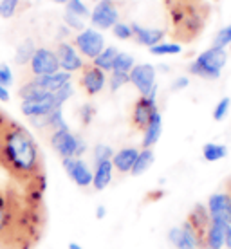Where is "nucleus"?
<instances>
[{
    "mask_svg": "<svg viewBox=\"0 0 231 249\" xmlns=\"http://www.w3.org/2000/svg\"><path fill=\"white\" fill-rule=\"evenodd\" d=\"M105 215H107V210H105V206H98V208H96V218H105Z\"/></svg>",
    "mask_w": 231,
    "mask_h": 249,
    "instance_id": "obj_44",
    "label": "nucleus"
},
{
    "mask_svg": "<svg viewBox=\"0 0 231 249\" xmlns=\"http://www.w3.org/2000/svg\"><path fill=\"white\" fill-rule=\"evenodd\" d=\"M67 11L69 13H74L76 17H80V18H90V11H89V7L81 2V0H67Z\"/></svg>",
    "mask_w": 231,
    "mask_h": 249,
    "instance_id": "obj_31",
    "label": "nucleus"
},
{
    "mask_svg": "<svg viewBox=\"0 0 231 249\" xmlns=\"http://www.w3.org/2000/svg\"><path fill=\"white\" fill-rule=\"evenodd\" d=\"M228 224H222V222H217V220H212L210 226H208L206 231V238H204V248L210 249H222L224 248V228Z\"/></svg>",
    "mask_w": 231,
    "mask_h": 249,
    "instance_id": "obj_23",
    "label": "nucleus"
},
{
    "mask_svg": "<svg viewBox=\"0 0 231 249\" xmlns=\"http://www.w3.org/2000/svg\"><path fill=\"white\" fill-rule=\"evenodd\" d=\"M53 2H56V4H67V0H53Z\"/></svg>",
    "mask_w": 231,
    "mask_h": 249,
    "instance_id": "obj_48",
    "label": "nucleus"
},
{
    "mask_svg": "<svg viewBox=\"0 0 231 249\" xmlns=\"http://www.w3.org/2000/svg\"><path fill=\"white\" fill-rule=\"evenodd\" d=\"M0 85L6 89L13 85V72L7 63H0Z\"/></svg>",
    "mask_w": 231,
    "mask_h": 249,
    "instance_id": "obj_40",
    "label": "nucleus"
},
{
    "mask_svg": "<svg viewBox=\"0 0 231 249\" xmlns=\"http://www.w3.org/2000/svg\"><path fill=\"white\" fill-rule=\"evenodd\" d=\"M130 83L138 89L141 96L157 98V85H156V67L150 63H139L134 65L128 72Z\"/></svg>",
    "mask_w": 231,
    "mask_h": 249,
    "instance_id": "obj_7",
    "label": "nucleus"
},
{
    "mask_svg": "<svg viewBox=\"0 0 231 249\" xmlns=\"http://www.w3.org/2000/svg\"><path fill=\"white\" fill-rule=\"evenodd\" d=\"M54 53H56L60 69L65 71V72H69V74H72V72H76V71H80V69L83 67V63H85L83 60H81L80 54H78V51H76L74 45L71 44V42H65V40L58 42Z\"/></svg>",
    "mask_w": 231,
    "mask_h": 249,
    "instance_id": "obj_16",
    "label": "nucleus"
},
{
    "mask_svg": "<svg viewBox=\"0 0 231 249\" xmlns=\"http://www.w3.org/2000/svg\"><path fill=\"white\" fill-rule=\"evenodd\" d=\"M60 71L56 53L49 47H36L33 54L31 62L27 63L24 78H40V76H49Z\"/></svg>",
    "mask_w": 231,
    "mask_h": 249,
    "instance_id": "obj_6",
    "label": "nucleus"
},
{
    "mask_svg": "<svg viewBox=\"0 0 231 249\" xmlns=\"http://www.w3.org/2000/svg\"><path fill=\"white\" fill-rule=\"evenodd\" d=\"M20 0H0V17L2 18H11L17 13Z\"/></svg>",
    "mask_w": 231,
    "mask_h": 249,
    "instance_id": "obj_36",
    "label": "nucleus"
},
{
    "mask_svg": "<svg viewBox=\"0 0 231 249\" xmlns=\"http://www.w3.org/2000/svg\"><path fill=\"white\" fill-rule=\"evenodd\" d=\"M130 83V78L125 72H110L108 76V87H110V92H118L119 89Z\"/></svg>",
    "mask_w": 231,
    "mask_h": 249,
    "instance_id": "obj_32",
    "label": "nucleus"
},
{
    "mask_svg": "<svg viewBox=\"0 0 231 249\" xmlns=\"http://www.w3.org/2000/svg\"><path fill=\"white\" fill-rule=\"evenodd\" d=\"M112 33H114V36L119 38V40H130V38H134L130 24H125V22H118V24L112 27Z\"/></svg>",
    "mask_w": 231,
    "mask_h": 249,
    "instance_id": "obj_38",
    "label": "nucleus"
},
{
    "mask_svg": "<svg viewBox=\"0 0 231 249\" xmlns=\"http://www.w3.org/2000/svg\"><path fill=\"white\" fill-rule=\"evenodd\" d=\"M226 192L231 195V179H228V182H226Z\"/></svg>",
    "mask_w": 231,
    "mask_h": 249,
    "instance_id": "obj_47",
    "label": "nucleus"
},
{
    "mask_svg": "<svg viewBox=\"0 0 231 249\" xmlns=\"http://www.w3.org/2000/svg\"><path fill=\"white\" fill-rule=\"evenodd\" d=\"M192 231L195 233V238L199 242V248H204V238H206L208 226L212 222V217L208 213V208L204 204H195L192 208V212L188 213L186 220H184Z\"/></svg>",
    "mask_w": 231,
    "mask_h": 249,
    "instance_id": "obj_12",
    "label": "nucleus"
},
{
    "mask_svg": "<svg viewBox=\"0 0 231 249\" xmlns=\"http://www.w3.org/2000/svg\"><path fill=\"white\" fill-rule=\"evenodd\" d=\"M230 44H231V24L222 27V29L215 35L212 47H220V49H224L226 45H230Z\"/></svg>",
    "mask_w": 231,
    "mask_h": 249,
    "instance_id": "obj_33",
    "label": "nucleus"
},
{
    "mask_svg": "<svg viewBox=\"0 0 231 249\" xmlns=\"http://www.w3.org/2000/svg\"><path fill=\"white\" fill-rule=\"evenodd\" d=\"M45 220L42 193L25 192L13 182L0 188V249H35Z\"/></svg>",
    "mask_w": 231,
    "mask_h": 249,
    "instance_id": "obj_2",
    "label": "nucleus"
},
{
    "mask_svg": "<svg viewBox=\"0 0 231 249\" xmlns=\"http://www.w3.org/2000/svg\"><path fill=\"white\" fill-rule=\"evenodd\" d=\"M168 9L170 31L175 44H192L204 31L212 7L204 0H162Z\"/></svg>",
    "mask_w": 231,
    "mask_h": 249,
    "instance_id": "obj_3",
    "label": "nucleus"
},
{
    "mask_svg": "<svg viewBox=\"0 0 231 249\" xmlns=\"http://www.w3.org/2000/svg\"><path fill=\"white\" fill-rule=\"evenodd\" d=\"M72 94H74V87H72V83L69 81V83H65L62 89H58L56 92H54V98H56L58 105L62 107L63 103H65V101H67L71 96H72Z\"/></svg>",
    "mask_w": 231,
    "mask_h": 249,
    "instance_id": "obj_39",
    "label": "nucleus"
},
{
    "mask_svg": "<svg viewBox=\"0 0 231 249\" xmlns=\"http://www.w3.org/2000/svg\"><path fill=\"white\" fill-rule=\"evenodd\" d=\"M112 156H114V150L112 146H108V144H96L92 150V159H94V164H98V162H103V161H112Z\"/></svg>",
    "mask_w": 231,
    "mask_h": 249,
    "instance_id": "obj_30",
    "label": "nucleus"
},
{
    "mask_svg": "<svg viewBox=\"0 0 231 249\" xmlns=\"http://www.w3.org/2000/svg\"><path fill=\"white\" fill-rule=\"evenodd\" d=\"M49 143L53 146V150L62 159H67V157H81L87 152V143L80 136L72 134L69 128L53 132L49 137Z\"/></svg>",
    "mask_w": 231,
    "mask_h": 249,
    "instance_id": "obj_5",
    "label": "nucleus"
},
{
    "mask_svg": "<svg viewBox=\"0 0 231 249\" xmlns=\"http://www.w3.org/2000/svg\"><path fill=\"white\" fill-rule=\"evenodd\" d=\"M230 51H231V44H230Z\"/></svg>",
    "mask_w": 231,
    "mask_h": 249,
    "instance_id": "obj_50",
    "label": "nucleus"
},
{
    "mask_svg": "<svg viewBox=\"0 0 231 249\" xmlns=\"http://www.w3.org/2000/svg\"><path fill=\"white\" fill-rule=\"evenodd\" d=\"M56 108H62V107L58 105L56 98H54V92H47L45 96L38 98V100L22 101V105H20L22 114L27 116L29 119L47 116V114H51L53 110H56Z\"/></svg>",
    "mask_w": 231,
    "mask_h": 249,
    "instance_id": "obj_15",
    "label": "nucleus"
},
{
    "mask_svg": "<svg viewBox=\"0 0 231 249\" xmlns=\"http://www.w3.org/2000/svg\"><path fill=\"white\" fill-rule=\"evenodd\" d=\"M230 108H231V100L230 98H222V100L215 105V108H213V119H215V121H222V119L228 116Z\"/></svg>",
    "mask_w": 231,
    "mask_h": 249,
    "instance_id": "obj_35",
    "label": "nucleus"
},
{
    "mask_svg": "<svg viewBox=\"0 0 231 249\" xmlns=\"http://www.w3.org/2000/svg\"><path fill=\"white\" fill-rule=\"evenodd\" d=\"M72 45L76 47V51H80V54H83L92 62L94 58L105 49V38L100 31H96L92 27H85L83 31H80L74 36Z\"/></svg>",
    "mask_w": 231,
    "mask_h": 249,
    "instance_id": "obj_8",
    "label": "nucleus"
},
{
    "mask_svg": "<svg viewBox=\"0 0 231 249\" xmlns=\"http://www.w3.org/2000/svg\"><path fill=\"white\" fill-rule=\"evenodd\" d=\"M228 156V146L220 143H206L202 146V157L210 162L220 161Z\"/></svg>",
    "mask_w": 231,
    "mask_h": 249,
    "instance_id": "obj_27",
    "label": "nucleus"
},
{
    "mask_svg": "<svg viewBox=\"0 0 231 249\" xmlns=\"http://www.w3.org/2000/svg\"><path fill=\"white\" fill-rule=\"evenodd\" d=\"M35 51H36L35 40H31V38H25V40H22V42L17 45V49H15V63H17V65H20V67H25L27 63L31 62Z\"/></svg>",
    "mask_w": 231,
    "mask_h": 249,
    "instance_id": "obj_24",
    "label": "nucleus"
},
{
    "mask_svg": "<svg viewBox=\"0 0 231 249\" xmlns=\"http://www.w3.org/2000/svg\"><path fill=\"white\" fill-rule=\"evenodd\" d=\"M162 132V119H161V112H156L152 121L148 123V126L143 130V141H141V146L143 148H152L154 144L159 141Z\"/></svg>",
    "mask_w": 231,
    "mask_h": 249,
    "instance_id": "obj_22",
    "label": "nucleus"
},
{
    "mask_svg": "<svg viewBox=\"0 0 231 249\" xmlns=\"http://www.w3.org/2000/svg\"><path fill=\"white\" fill-rule=\"evenodd\" d=\"M107 76L105 72L98 69L92 62L83 63V67L80 69V87L83 89V92L87 96H98V94L105 89Z\"/></svg>",
    "mask_w": 231,
    "mask_h": 249,
    "instance_id": "obj_10",
    "label": "nucleus"
},
{
    "mask_svg": "<svg viewBox=\"0 0 231 249\" xmlns=\"http://www.w3.org/2000/svg\"><path fill=\"white\" fill-rule=\"evenodd\" d=\"M206 208L212 220L231 224V195L228 192H217L210 195Z\"/></svg>",
    "mask_w": 231,
    "mask_h": 249,
    "instance_id": "obj_13",
    "label": "nucleus"
},
{
    "mask_svg": "<svg viewBox=\"0 0 231 249\" xmlns=\"http://www.w3.org/2000/svg\"><path fill=\"white\" fill-rule=\"evenodd\" d=\"M69 249H83V248H81L80 244H76V242H71V244H69Z\"/></svg>",
    "mask_w": 231,
    "mask_h": 249,
    "instance_id": "obj_46",
    "label": "nucleus"
},
{
    "mask_svg": "<svg viewBox=\"0 0 231 249\" xmlns=\"http://www.w3.org/2000/svg\"><path fill=\"white\" fill-rule=\"evenodd\" d=\"M90 22L98 29H112L119 22V9L114 0H100L90 13Z\"/></svg>",
    "mask_w": 231,
    "mask_h": 249,
    "instance_id": "obj_11",
    "label": "nucleus"
},
{
    "mask_svg": "<svg viewBox=\"0 0 231 249\" xmlns=\"http://www.w3.org/2000/svg\"><path fill=\"white\" fill-rule=\"evenodd\" d=\"M118 53L119 51L116 49V47H112V45H110V47H105L98 56L94 58L92 63L98 69H101L103 72H107V71L112 72V63H114V60H116V56H118Z\"/></svg>",
    "mask_w": 231,
    "mask_h": 249,
    "instance_id": "obj_26",
    "label": "nucleus"
},
{
    "mask_svg": "<svg viewBox=\"0 0 231 249\" xmlns=\"http://www.w3.org/2000/svg\"><path fill=\"white\" fill-rule=\"evenodd\" d=\"M228 62V53L220 47H210L202 51L194 62L188 65V72L202 80H219L220 72Z\"/></svg>",
    "mask_w": 231,
    "mask_h": 249,
    "instance_id": "obj_4",
    "label": "nucleus"
},
{
    "mask_svg": "<svg viewBox=\"0 0 231 249\" xmlns=\"http://www.w3.org/2000/svg\"><path fill=\"white\" fill-rule=\"evenodd\" d=\"M224 248L231 249V224H228L224 228Z\"/></svg>",
    "mask_w": 231,
    "mask_h": 249,
    "instance_id": "obj_42",
    "label": "nucleus"
},
{
    "mask_svg": "<svg viewBox=\"0 0 231 249\" xmlns=\"http://www.w3.org/2000/svg\"><path fill=\"white\" fill-rule=\"evenodd\" d=\"M35 81L38 83V87L44 89L45 92H56L58 89H62L65 83H69L71 74L69 72H65V71H58V72H54V74L35 78Z\"/></svg>",
    "mask_w": 231,
    "mask_h": 249,
    "instance_id": "obj_21",
    "label": "nucleus"
},
{
    "mask_svg": "<svg viewBox=\"0 0 231 249\" xmlns=\"http://www.w3.org/2000/svg\"><path fill=\"white\" fill-rule=\"evenodd\" d=\"M136 63H134V56L128 53H118V56L112 63V72H125L128 74Z\"/></svg>",
    "mask_w": 231,
    "mask_h": 249,
    "instance_id": "obj_28",
    "label": "nucleus"
},
{
    "mask_svg": "<svg viewBox=\"0 0 231 249\" xmlns=\"http://www.w3.org/2000/svg\"><path fill=\"white\" fill-rule=\"evenodd\" d=\"M190 85V78L188 76H179V78H175L174 83H172V90H182V89H186Z\"/></svg>",
    "mask_w": 231,
    "mask_h": 249,
    "instance_id": "obj_41",
    "label": "nucleus"
},
{
    "mask_svg": "<svg viewBox=\"0 0 231 249\" xmlns=\"http://www.w3.org/2000/svg\"><path fill=\"white\" fill-rule=\"evenodd\" d=\"M168 240L175 249H199V242L195 238V233L186 222L172 228L168 231Z\"/></svg>",
    "mask_w": 231,
    "mask_h": 249,
    "instance_id": "obj_17",
    "label": "nucleus"
},
{
    "mask_svg": "<svg viewBox=\"0 0 231 249\" xmlns=\"http://www.w3.org/2000/svg\"><path fill=\"white\" fill-rule=\"evenodd\" d=\"M199 249H210V248H199Z\"/></svg>",
    "mask_w": 231,
    "mask_h": 249,
    "instance_id": "obj_49",
    "label": "nucleus"
},
{
    "mask_svg": "<svg viewBox=\"0 0 231 249\" xmlns=\"http://www.w3.org/2000/svg\"><path fill=\"white\" fill-rule=\"evenodd\" d=\"M0 168L9 182L25 192L42 193L47 190L44 157L36 139L24 124L0 110Z\"/></svg>",
    "mask_w": 231,
    "mask_h": 249,
    "instance_id": "obj_1",
    "label": "nucleus"
},
{
    "mask_svg": "<svg viewBox=\"0 0 231 249\" xmlns=\"http://www.w3.org/2000/svg\"><path fill=\"white\" fill-rule=\"evenodd\" d=\"M62 164L67 175L71 177V181L74 182L76 186L80 188H89L92 184V172L89 168V164L81 157H67L62 159Z\"/></svg>",
    "mask_w": 231,
    "mask_h": 249,
    "instance_id": "obj_14",
    "label": "nucleus"
},
{
    "mask_svg": "<svg viewBox=\"0 0 231 249\" xmlns=\"http://www.w3.org/2000/svg\"><path fill=\"white\" fill-rule=\"evenodd\" d=\"M162 195H164V192H162V190H157V192L148 193V195H146V199H148V200H159Z\"/></svg>",
    "mask_w": 231,
    "mask_h": 249,
    "instance_id": "obj_43",
    "label": "nucleus"
},
{
    "mask_svg": "<svg viewBox=\"0 0 231 249\" xmlns=\"http://www.w3.org/2000/svg\"><path fill=\"white\" fill-rule=\"evenodd\" d=\"M159 112L157 108V98H148V96H141L134 101L130 112V126L134 130L143 132L148 123L152 121L154 114Z\"/></svg>",
    "mask_w": 231,
    "mask_h": 249,
    "instance_id": "obj_9",
    "label": "nucleus"
},
{
    "mask_svg": "<svg viewBox=\"0 0 231 249\" xmlns=\"http://www.w3.org/2000/svg\"><path fill=\"white\" fill-rule=\"evenodd\" d=\"M63 22H65V25L67 27H71V29H76V31H83L85 29V20L80 18V17H76L74 13H65L63 15Z\"/></svg>",
    "mask_w": 231,
    "mask_h": 249,
    "instance_id": "obj_37",
    "label": "nucleus"
},
{
    "mask_svg": "<svg viewBox=\"0 0 231 249\" xmlns=\"http://www.w3.org/2000/svg\"><path fill=\"white\" fill-rule=\"evenodd\" d=\"M139 150L134 148V146H126V148H121L118 152H114L112 156V166L118 174H130L134 162L138 159Z\"/></svg>",
    "mask_w": 231,
    "mask_h": 249,
    "instance_id": "obj_19",
    "label": "nucleus"
},
{
    "mask_svg": "<svg viewBox=\"0 0 231 249\" xmlns=\"http://www.w3.org/2000/svg\"><path fill=\"white\" fill-rule=\"evenodd\" d=\"M112 174H114L112 161L98 162V164L94 166L92 184H90V186H92L96 192H101V190H105V188L108 186L110 182H112Z\"/></svg>",
    "mask_w": 231,
    "mask_h": 249,
    "instance_id": "obj_20",
    "label": "nucleus"
},
{
    "mask_svg": "<svg viewBox=\"0 0 231 249\" xmlns=\"http://www.w3.org/2000/svg\"><path fill=\"white\" fill-rule=\"evenodd\" d=\"M78 116H80V121L81 124H90L92 123L94 116H96V107L92 103H83V105L78 108Z\"/></svg>",
    "mask_w": 231,
    "mask_h": 249,
    "instance_id": "obj_34",
    "label": "nucleus"
},
{
    "mask_svg": "<svg viewBox=\"0 0 231 249\" xmlns=\"http://www.w3.org/2000/svg\"><path fill=\"white\" fill-rule=\"evenodd\" d=\"M132 35L136 38V42L146 47H154V45L161 44L164 36H166V29H156V27H143L139 24H130Z\"/></svg>",
    "mask_w": 231,
    "mask_h": 249,
    "instance_id": "obj_18",
    "label": "nucleus"
},
{
    "mask_svg": "<svg viewBox=\"0 0 231 249\" xmlns=\"http://www.w3.org/2000/svg\"><path fill=\"white\" fill-rule=\"evenodd\" d=\"M7 100H9V90L0 85V101H7Z\"/></svg>",
    "mask_w": 231,
    "mask_h": 249,
    "instance_id": "obj_45",
    "label": "nucleus"
},
{
    "mask_svg": "<svg viewBox=\"0 0 231 249\" xmlns=\"http://www.w3.org/2000/svg\"><path fill=\"white\" fill-rule=\"evenodd\" d=\"M182 51L181 44H175V42H161V44L150 47V53L156 56H170V54H179Z\"/></svg>",
    "mask_w": 231,
    "mask_h": 249,
    "instance_id": "obj_29",
    "label": "nucleus"
},
{
    "mask_svg": "<svg viewBox=\"0 0 231 249\" xmlns=\"http://www.w3.org/2000/svg\"><path fill=\"white\" fill-rule=\"evenodd\" d=\"M154 159H156V156H154V150H152V148L139 150L138 159H136V162H134L130 174L136 175V177H138V175H141V174H144V172H146V170L154 164Z\"/></svg>",
    "mask_w": 231,
    "mask_h": 249,
    "instance_id": "obj_25",
    "label": "nucleus"
}]
</instances>
